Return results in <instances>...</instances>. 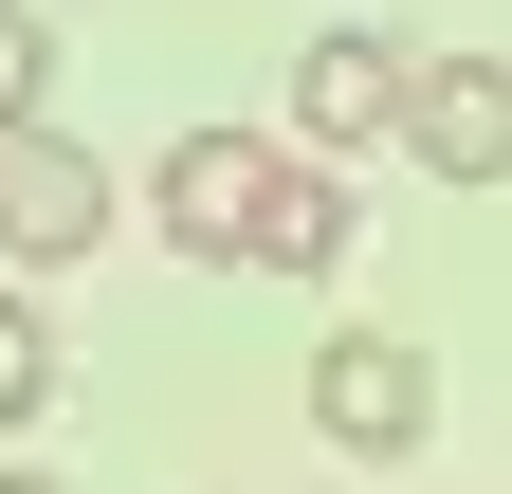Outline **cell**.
<instances>
[{"label": "cell", "mask_w": 512, "mask_h": 494, "mask_svg": "<svg viewBox=\"0 0 512 494\" xmlns=\"http://www.w3.org/2000/svg\"><path fill=\"white\" fill-rule=\"evenodd\" d=\"M0 494H55V476H0Z\"/></svg>", "instance_id": "cell-9"}, {"label": "cell", "mask_w": 512, "mask_h": 494, "mask_svg": "<svg viewBox=\"0 0 512 494\" xmlns=\"http://www.w3.org/2000/svg\"><path fill=\"white\" fill-rule=\"evenodd\" d=\"M92 238H110V165L55 129V110H37V129H0V257L55 275V257H92Z\"/></svg>", "instance_id": "cell-3"}, {"label": "cell", "mask_w": 512, "mask_h": 494, "mask_svg": "<svg viewBox=\"0 0 512 494\" xmlns=\"http://www.w3.org/2000/svg\"><path fill=\"white\" fill-rule=\"evenodd\" d=\"M37 92H55V19L0 0V129H37Z\"/></svg>", "instance_id": "cell-8"}, {"label": "cell", "mask_w": 512, "mask_h": 494, "mask_svg": "<svg viewBox=\"0 0 512 494\" xmlns=\"http://www.w3.org/2000/svg\"><path fill=\"white\" fill-rule=\"evenodd\" d=\"M403 165H421V183H512V74H494V55H421Z\"/></svg>", "instance_id": "cell-5"}, {"label": "cell", "mask_w": 512, "mask_h": 494, "mask_svg": "<svg viewBox=\"0 0 512 494\" xmlns=\"http://www.w3.org/2000/svg\"><path fill=\"white\" fill-rule=\"evenodd\" d=\"M330 257H348V165L293 147L275 165V220H256V275H330Z\"/></svg>", "instance_id": "cell-6"}, {"label": "cell", "mask_w": 512, "mask_h": 494, "mask_svg": "<svg viewBox=\"0 0 512 494\" xmlns=\"http://www.w3.org/2000/svg\"><path fill=\"white\" fill-rule=\"evenodd\" d=\"M311 440H330V458H421L439 440V366L403 330H330V348H311Z\"/></svg>", "instance_id": "cell-1"}, {"label": "cell", "mask_w": 512, "mask_h": 494, "mask_svg": "<svg viewBox=\"0 0 512 494\" xmlns=\"http://www.w3.org/2000/svg\"><path fill=\"white\" fill-rule=\"evenodd\" d=\"M403 92H421V55H403V37H366V19H330V37L293 55V147H311V165L403 147Z\"/></svg>", "instance_id": "cell-2"}, {"label": "cell", "mask_w": 512, "mask_h": 494, "mask_svg": "<svg viewBox=\"0 0 512 494\" xmlns=\"http://www.w3.org/2000/svg\"><path fill=\"white\" fill-rule=\"evenodd\" d=\"M275 165H293L275 129H183L147 202H165V238H183V257H256V220H275Z\"/></svg>", "instance_id": "cell-4"}, {"label": "cell", "mask_w": 512, "mask_h": 494, "mask_svg": "<svg viewBox=\"0 0 512 494\" xmlns=\"http://www.w3.org/2000/svg\"><path fill=\"white\" fill-rule=\"evenodd\" d=\"M37 403H55V312H37V293H0V440H19Z\"/></svg>", "instance_id": "cell-7"}]
</instances>
